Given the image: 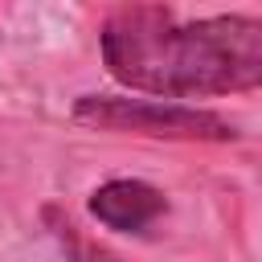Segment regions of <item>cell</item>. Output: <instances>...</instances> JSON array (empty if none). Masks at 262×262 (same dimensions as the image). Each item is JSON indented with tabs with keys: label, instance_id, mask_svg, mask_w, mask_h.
<instances>
[{
	"label": "cell",
	"instance_id": "1",
	"mask_svg": "<svg viewBox=\"0 0 262 262\" xmlns=\"http://www.w3.org/2000/svg\"><path fill=\"white\" fill-rule=\"evenodd\" d=\"M102 61L115 82L172 98L262 90V16H180L164 4H127L102 20Z\"/></svg>",
	"mask_w": 262,
	"mask_h": 262
},
{
	"label": "cell",
	"instance_id": "2",
	"mask_svg": "<svg viewBox=\"0 0 262 262\" xmlns=\"http://www.w3.org/2000/svg\"><path fill=\"white\" fill-rule=\"evenodd\" d=\"M74 119L98 131H135V135H160V139H233L237 131L213 115L184 102H160V98H123V94H82L74 102Z\"/></svg>",
	"mask_w": 262,
	"mask_h": 262
},
{
	"label": "cell",
	"instance_id": "3",
	"mask_svg": "<svg viewBox=\"0 0 262 262\" xmlns=\"http://www.w3.org/2000/svg\"><path fill=\"white\" fill-rule=\"evenodd\" d=\"M90 213L119 233H143L168 213V201L147 180H106L90 192Z\"/></svg>",
	"mask_w": 262,
	"mask_h": 262
},
{
	"label": "cell",
	"instance_id": "4",
	"mask_svg": "<svg viewBox=\"0 0 262 262\" xmlns=\"http://www.w3.org/2000/svg\"><path fill=\"white\" fill-rule=\"evenodd\" d=\"M49 217V225H53V237L61 242V254H66V262H123L119 254H111L106 246H98V242H90L74 221H66V217H57L53 209L45 213Z\"/></svg>",
	"mask_w": 262,
	"mask_h": 262
}]
</instances>
